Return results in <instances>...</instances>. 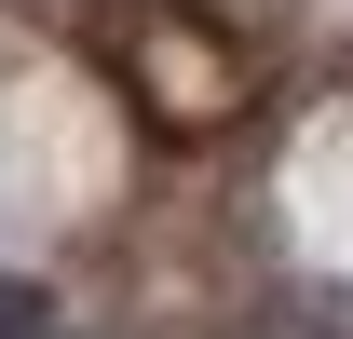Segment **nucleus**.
I'll return each instance as SVG.
<instances>
[{
    "label": "nucleus",
    "mask_w": 353,
    "mask_h": 339,
    "mask_svg": "<svg viewBox=\"0 0 353 339\" xmlns=\"http://www.w3.org/2000/svg\"><path fill=\"white\" fill-rule=\"evenodd\" d=\"M0 339H54V298L41 285H0Z\"/></svg>",
    "instance_id": "obj_1"
}]
</instances>
